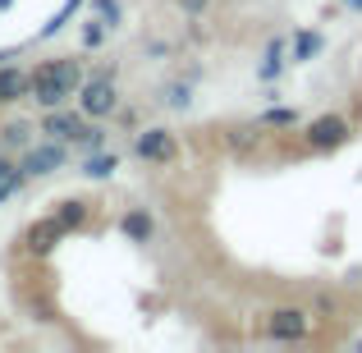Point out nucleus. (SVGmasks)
<instances>
[{
	"mask_svg": "<svg viewBox=\"0 0 362 353\" xmlns=\"http://www.w3.org/2000/svg\"><path fill=\"white\" fill-rule=\"evenodd\" d=\"M133 156L147 161V166H170V161L179 156V138L170 129H160V124L138 129V133H133Z\"/></svg>",
	"mask_w": 362,
	"mask_h": 353,
	"instance_id": "20e7f679",
	"label": "nucleus"
},
{
	"mask_svg": "<svg viewBox=\"0 0 362 353\" xmlns=\"http://www.w3.org/2000/svg\"><path fill=\"white\" fill-rule=\"evenodd\" d=\"M28 83H33V74L5 64V69H0V106H9V101H23V97H28Z\"/></svg>",
	"mask_w": 362,
	"mask_h": 353,
	"instance_id": "9b49d317",
	"label": "nucleus"
},
{
	"mask_svg": "<svg viewBox=\"0 0 362 353\" xmlns=\"http://www.w3.org/2000/svg\"><path fill=\"white\" fill-rule=\"evenodd\" d=\"M92 14H97V18H106V23H110V28H115V23H119V14H124V9H119V0H92Z\"/></svg>",
	"mask_w": 362,
	"mask_h": 353,
	"instance_id": "a211bd4d",
	"label": "nucleus"
},
{
	"mask_svg": "<svg viewBox=\"0 0 362 353\" xmlns=\"http://www.w3.org/2000/svg\"><path fill=\"white\" fill-rule=\"evenodd\" d=\"M119 234L129 238V243H151V238H156V216H151L147 207H129V212L119 216Z\"/></svg>",
	"mask_w": 362,
	"mask_h": 353,
	"instance_id": "6e6552de",
	"label": "nucleus"
},
{
	"mask_svg": "<svg viewBox=\"0 0 362 353\" xmlns=\"http://www.w3.org/2000/svg\"><path fill=\"white\" fill-rule=\"evenodd\" d=\"M266 335H271L275 345H298V340H308L312 335L308 308H275L271 317H266Z\"/></svg>",
	"mask_w": 362,
	"mask_h": 353,
	"instance_id": "423d86ee",
	"label": "nucleus"
},
{
	"mask_svg": "<svg viewBox=\"0 0 362 353\" xmlns=\"http://www.w3.org/2000/svg\"><path fill=\"white\" fill-rule=\"evenodd\" d=\"M321 46H326V37H321V33H312V28L293 33V42H289V64H308V60H317V55H321Z\"/></svg>",
	"mask_w": 362,
	"mask_h": 353,
	"instance_id": "9d476101",
	"label": "nucleus"
},
{
	"mask_svg": "<svg viewBox=\"0 0 362 353\" xmlns=\"http://www.w3.org/2000/svg\"><path fill=\"white\" fill-rule=\"evenodd\" d=\"M115 170H119V151H88V161H83L88 179H110Z\"/></svg>",
	"mask_w": 362,
	"mask_h": 353,
	"instance_id": "ddd939ff",
	"label": "nucleus"
},
{
	"mask_svg": "<svg viewBox=\"0 0 362 353\" xmlns=\"http://www.w3.org/2000/svg\"><path fill=\"white\" fill-rule=\"evenodd\" d=\"M165 106L170 110H188L193 106V83H170L165 88Z\"/></svg>",
	"mask_w": 362,
	"mask_h": 353,
	"instance_id": "dca6fc26",
	"label": "nucleus"
},
{
	"mask_svg": "<svg viewBox=\"0 0 362 353\" xmlns=\"http://www.w3.org/2000/svg\"><path fill=\"white\" fill-rule=\"evenodd\" d=\"M83 83H88V74H83V60H78V55H55V60H46V64H37V69H33L28 101H37L42 110L69 106V101L78 97Z\"/></svg>",
	"mask_w": 362,
	"mask_h": 353,
	"instance_id": "f257e3e1",
	"label": "nucleus"
},
{
	"mask_svg": "<svg viewBox=\"0 0 362 353\" xmlns=\"http://www.w3.org/2000/svg\"><path fill=\"white\" fill-rule=\"evenodd\" d=\"M298 124H303L298 106H271V110H262L257 129H298Z\"/></svg>",
	"mask_w": 362,
	"mask_h": 353,
	"instance_id": "4468645a",
	"label": "nucleus"
},
{
	"mask_svg": "<svg viewBox=\"0 0 362 353\" xmlns=\"http://www.w3.org/2000/svg\"><path fill=\"white\" fill-rule=\"evenodd\" d=\"M14 156H9V147H5V142H0V179H9V175H14Z\"/></svg>",
	"mask_w": 362,
	"mask_h": 353,
	"instance_id": "aec40b11",
	"label": "nucleus"
},
{
	"mask_svg": "<svg viewBox=\"0 0 362 353\" xmlns=\"http://www.w3.org/2000/svg\"><path fill=\"white\" fill-rule=\"evenodd\" d=\"M175 5H179V9H184V14H193V18H197V14H202V9H206V5H211V0H175Z\"/></svg>",
	"mask_w": 362,
	"mask_h": 353,
	"instance_id": "412c9836",
	"label": "nucleus"
},
{
	"mask_svg": "<svg viewBox=\"0 0 362 353\" xmlns=\"http://www.w3.org/2000/svg\"><path fill=\"white\" fill-rule=\"evenodd\" d=\"M23 179H28V175H23V166H18V170H14L9 179H0V202H5V197H14L18 188H23Z\"/></svg>",
	"mask_w": 362,
	"mask_h": 353,
	"instance_id": "6ab92c4d",
	"label": "nucleus"
},
{
	"mask_svg": "<svg viewBox=\"0 0 362 353\" xmlns=\"http://www.w3.org/2000/svg\"><path fill=\"white\" fill-rule=\"evenodd\" d=\"M78 110L88 120H110L119 110V92H115V64L101 74H92L88 83L78 88Z\"/></svg>",
	"mask_w": 362,
	"mask_h": 353,
	"instance_id": "f03ea898",
	"label": "nucleus"
},
{
	"mask_svg": "<svg viewBox=\"0 0 362 353\" xmlns=\"http://www.w3.org/2000/svg\"><path fill=\"white\" fill-rule=\"evenodd\" d=\"M344 9H354V14H362V0H339Z\"/></svg>",
	"mask_w": 362,
	"mask_h": 353,
	"instance_id": "4be33fe9",
	"label": "nucleus"
},
{
	"mask_svg": "<svg viewBox=\"0 0 362 353\" xmlns=\"http://www.w3.org/2000/svg\"><path fill=\"white\" fill-rule=\"evenodd\" d=\"M284 64H289V60H284V37H275V42L266 46L262 64H257V79H262V83H275L284 74Z\"/></svg>",
	"mask_w": 362,
	"mask_h": 353,
	"instance_id": "f8f14e48",
	"label": "nucleus"
},
{
	"mask_svg": "<svg viewBox=\"0 0 362 353\" xmlns=\"http://www.w3.org/2000/svg\"><path fill=\"white\" fill-rule=\"evenodd\" d=\"M106 37H110V23H106V18H97V14H92L88 23H83V46H88V51H92V46H101Z\"/></svg>",
	"mask_w": 362,
	"mask_h": 353,
	"instance_id": "f3484780",
	"label": "nucleus"
},
{
	"mask_svg": "<svg viewBox=\"0 0 362 353\" xmlns=\"http://www.w3.org/2000/svg\"><path fill=\"white\" fill-rule=\"evenodd\" d=\"M9 5H14V0H0V9H9Z\"/></svg>",
	"mask_w": 362,
	"mask_h": 353,
	"instance_id": "b1692460",
	"label": "nucleus"
},
{
	"mask_svg": "<svg viewBox=\"0 0 362 353\" xmlns=\"http://www.w3.org/2000/svg\"><path fill=\"white\" fill-rule=\"evenodd\" d=\"M0 142H5V147H33V124H23V120H14V124H5V129H0Z\"/></svg>",
	"mask_w": 362,
	"mask_h": 353,
	"instance_id": "2eb2a0df",
	"label": "nucleus"
},
{
	"mask_svg": "<svg viewBox=\"0 0 362 353\" xmlns=\"http://www.w3.org/2000/svg\"><path fill=\"white\" fill-rule=\"evenodd\" d=\"M0 60H9V51H0Z\"/></svg>",
	"mask_w": 362,
	"mask_h": 353,
	"instance_id": "393cba45",
	"label": "nucleus"
},
{
	"mask_svg": "<svg viewBox=\"0 0 362 353\" xmlns=\"http://www.w3.org/2000/svg\"><path fill=\"white\" fill-rule=\"evenodd\" d=\"M349 138H354V124L344 115H317L303 124V147L308 151H339Z\"/></svg>",
	"mask_w": 362,
	"mask_h": 353,
	"instance_id": "7ed1b4c3",
	"label": "nucleus"
},
{
	"mask_svg": "<svg viewBox=\"0 0 362 353\" xmlns=\"http://www.w3.org/2000/svg\"><path fill=\"white\" fill-rule=\"evenodd\" d=\"M55 221L64 225V234L88 230V221H92V202H83V197H64V202H55Z\"/></svg>",
	"mask_w": 362,
	"mask_h": 353,
	"instance_id": "1a4fd4ad",
	"label": "nucleus"
},
{
	"mask_svg": "<svg viewBox=\"0 0 362 353\" xmlns=\"http://www.w3.org/2000/svg\"><path fill=\"white\" fill-rule=\"evenodd\" d=\"M60 238H64V225L55 221V216H46V221L28 225V234H23V248H28V253H33V257H51Z\"/></svg>",
	"mask_w": 362,
	"mask_h": 353,
	"instance_id": "0eeeda50",
	"label": "nucleus"
},
{
	"mask_svg": "<svg viewBox=\"0 0 362 353\" xmlns=\"http://www.w3.org/2000/svg\"><path fill=\"white\" fill-rule=\"evenodd\" d=\"M64 161H69V142H60V138H42V142H33V147L23 151V175L28 179H46V175H55V170H64Z\"/></svg>",
	"mask_w": 362,
	"mask_h": 353,
	"instance_id": "39448f33",
	"label": "nucleus"
},
{
	"mask_svg": "<svg viewBox=\"0 0 362 353\" xmlns=\"http://www.w3.org/2000/svg\"><path fill=\"white\" fill-rule=\"evenodd\" d=\"M354 120H358V124H362V97H358V106H354Z\"/></svg>",
	"mask_w": 362,
	"mask_h": 353,
	"instance_id": "5701e85b",
	"label": "nucleus"
}]
</instances>
